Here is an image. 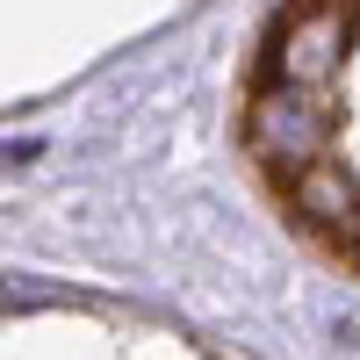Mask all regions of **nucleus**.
Segmentation results:
<instances>
[{
  "label": "nucleus",
  "instance_id": "nucleus-1",
  "mask_svg": "<svg viewBox=\"0 0 360 360\" xmlns=\"http://www.w3.org/2000/svg\"><path fill=\"white\" fill-rule=\"evenodd\" d=\"M245 144L266 159V166H310V159H324V144H332V108H324L310 86H288V79H274L266 94L252 101V115H245Z\"/></svg>",
  "mask_w": 360,
  "mask_h": 360
},
{
  "label": "nucleus",
  "instance_id": "nucleus-4",
  "mask_svg": "<svg viewBox=\"0 0 360 360\" xmlns=\"http://www.w3.org/2000/svg\"><path fill=\"white\" fill-rule=\"evenodd\" d=\"M58 303H72L65 288H51V281H15V274H0V317H22V310H58Z\"/></svg>",
  "mask_w": 360,
  "mask_h": 360
},
{
  "label": "nucleus",
  "instance_id": "nucleus-3",
  "mask_svg": "<svg viewBox=\"0 0 360 360\" xmlns=\"http://www.w3.org/2000/svg\"><path fill=\"white\" fill-rule=\"evenodd\" d=\"M288 202H295V217H303L310 231L339 238V245H360V188H353V173L339 159L295 166L288 173Z\"/></svg>",
  "mask_w": 360,
  "mask_h": 360
},
{
  "label": "nucleus",
  "instance_id": "nucleus-2",
  "mask_svg": "<svg viewBox=\"0 0 360 360\" xmlns=\"http://www.w3.org/2000/svg\"><path fill=\"white\" fill-rule=\"evenodd\" d=\"M346 44H353V0H303L274 37V79L317 94V86L339 79Z\"/></svg>",
  "mask_w": 360,
  "mask_h": 360
}]
</instances>
